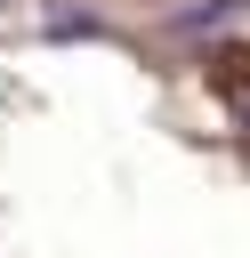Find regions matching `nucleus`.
Here are the masks:
<instances>
[{
	"instance_id": "nucleus-1",
	"label": "nucleus",
	"mask_w": 250,
	"mask_h": 258,
	"mask_svg": "<svg viewBox=\"0 0 250 258\" xmlns=\"http://www.w3.org/2000/svg\"><path fill=\"white\" fill-rule=\"evenodd\" d=\"M48 40H105V16H73V8H56V16H48Z\"/></svg>"
},
{
	"instance_id": "nucleus-2",
	"label": "nucleus",
	"mask_w": 250,
	"mask_h": 258,
	"mask_svg": "<svg viewBox=\"0 0 250 258\" xmlns=\"http://www.w3.org/2000/svg\"><path fill=\"white\" fill-rule=\"evenodd\" d=\"M234 8H250V0H210V8H185V16H177V32H210V24H226Z\"/></svg>"
}]
</instances>
